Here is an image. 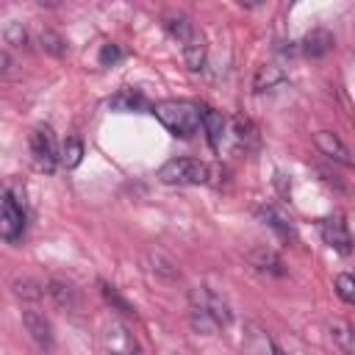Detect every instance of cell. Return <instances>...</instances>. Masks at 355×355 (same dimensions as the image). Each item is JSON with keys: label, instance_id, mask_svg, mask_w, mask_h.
I'll list each match as a JSON object with an SVG mask.
<instances>
[{"label": "cell", "instance_id": "6da1fadb", "mask_svg": "<svg viewBox=\"0 0 355 355\" xmlns=\"http://www.w3.org/2000/svg\"><path fill=\"white\" fill-rule=\"evenodd\" d=\"M189 308H191V327L205 336H211L214 330L227 327L233 322V311H230L227 300L208 286H194L189 291Z\"/></svg>", "mask_w": 355, "mask_h": 355}, {"label": "cell", "instance_id": "7a4b0ae2", "mask_svg": "<svg viewBox=\"0 0 355 355\" xmlns=\"http://www.w3.org/2000/svg\"><path fill=\"white\" fill-rule=\"evenodd\" d=\"M164 28L166 33L180 44V53H183V61L191 72H200L205 67V55H208V44H205V36L202 31L191 22V17H186L183 11H169L164 14Z\"/></svg>", "mask_w": 355, "mask_h": 355}, {"label": "cell", "instance_id": "3957f363", "mask_svg": "<svg viewBox=\"0 0 355 355\" xmlns=\"http://www.w3.org/2000/svg\"><path fill=\"white\" fill-rule=\"evenodd\" d=\"M150 111L178 139H191L200 130V103L194 100H158Z\"/></svg>", "mask_w": 355, "mask_h": 355}, {"label": "cell", "instance_id": "277c9868", "mask_svg": "<svg viewBox=\"0 0 355 355\" xmlns=\"http://www.w3.org/2000/svg\"><path fill=\"white\" fill-rule=\"evenodd\" d=\"M155 178L166 186H202L211 183L214 169L200 158H169L158 166Z\"/></svg>", "mask_w": 355, "mask_h": 355}, {"label": "cell", "instance_id": "5b68a950", "mask_svg": "<svg viewBox=\"0 0 355 355\" xmlns=\"http://www.w3.org/2000/svg\"><path fill=\"white\" fill-rule=\"evenodd\" d=\"M31 158H33V166L39 172H55L58 166V150H55V139H53V130L50 125H36L31 130Z\"/></svg>", "mask_w": 355, "mask_h": 355}, {"label": "cell", "instance_id": "8992f818", "mask_svg": "<svg viewBox=\"0 0 355 355\" xmlns=\"http://www.w3.org/2000/svg\"><path fill=\"white\" fill-rule=\"evenodd\" d=\"M103 347L108 355H139V341L122 319H111L103 327Z\"/></svg>", "mask_w": 355, "mask_h": 355}, {"label": "cell", "instance_id": "52a82bcc", "mask_svg": "<svg viewBox=\"0 0 355 355\" xmlns=\"http://www.w3.org/2000/svg\"><path fill=\"white\" fill-rule=\"evenodd\" d=\"M25 230V208L11 197V194H0V239L14 244L22 239Z\"/></svg>", "mask_w": 355, "mask_h": 355}, {"label": "cell", "instance_id": "ba28073f", "mask_svg": "<svg viewBox=\"0 0 355 355\" xmlns=\"http://www.w3.org/2000/svg\"><path fill=\"white\" fill-rule=\"evenodd\" d=\"M241 352L244 355H283L272 333L258 324V322H244V336H241Z\"/></svg>", "mask_w": 355, "mask_h": 355}, {"label": "cell", "instance_id": "9c48e42d", "mask_svg": "<svg viewBox=\"0 0 355 355\" xmlns=\"http://www.w3.org/2000/svg\"><path fill=\"white\" fill-rule=\"evenodd\" d=\"M319 233H322V241L327 247H333L336 252H341V255H349L352 252V236H349V227H347V222H344L341 214H333V216L319 219Z\"/></svg>", "mask_w": 355, "mask_h": 355}, {"label": "cell", "instance_id": "30bf717a", "mask_svg": "<svg viewBox=\"0 0 355 355\" xmlns=\"http://www.w3.org/2000/svg\"><path fill=\"white\" fill-rule=\"evenodd\" d=\"M313 144H316V150L324 155V158H330V161H336V164H341V166H352V155H349V150H347V144L333 133V130H316L313 133Z\"/></svg>", "mask_w": 355, "mask_h": 355}, {"label": "cell", "instance_id": "8fae6325", "mask_svg": "<svg viewBox=\"0 0 355 355\" xmlns=\"http://www.w3.org/2000/svg\"><path fill=\"white\" fill-rule=\"evenodd\" d=\"M22 324H25V330L31 333V338H33L42 349H50V347H53V324H50V319H47L42 311L25 308V311H22Z\"/></svg>", "mask_w": 355, "mask_h": 355}, {"label": "cell", "instance_id": "7c38bea8", "mask_svg": "<svg viewBox=\"0 0 355 355\" xmlns=\"http://www.w3.org/2000/svg\"><path fill=\"white\" fill-rule=\"evenodd\" d=\"M200 128L205 130V139H208L211 150H219V144H222V139H225V128H227L225 114L216 111L214 105L200 103Z\"/></svg>", "mask_w": 355, "mask_h": 355}, {"label": "cell", "instance_id": "4fadbf2b", "mask_svg": "<svg viewBox=\"0 0 355 355\" xmlns=\"http://www.w3.org/2000/svg\"><path fill=\"white\" fill-rule=\"evenodd\" d=\"M333 47H336V36H333L327 28H313V31H308V33L302 36V42H300V50H302L305 58H322V55H327Z\"/></svg>", "mask_w": 355, "mask_h": 355}, {"label": "cell", "instance_id": "5bb4252c", "mask_svg": "<svg viewBox=\"0 0 355 355\" xmlns=\"http://www.w3.org/2000/svg\"><path fill=\"white\" fill-rule=\"evenodd\" d=\"M105 105L111 111H125V114H133V111H150L153 103L139 92V89H119L116 94H111L105 100Z\"/></svg>", "mask_w": 355, "mask_h": 355}, {"label": "cell", "instance_id": "9a60e30c", "mask_svg": "<svg viewBox=\"0 0 355 355\" xmlns=\"http://www.w3.org/2000/svg\"><path fill=\"white\" fill-rule=\"evenodd\" d=\"M44 291L50 294V300H53L58 308L75 311V308L80 305V291L75 288V283H69V280H64V277H50Z\"/></svg>", "mask_w": 355, "mask_h": 355}, {"label": "cell", "instance_id": "2e32d148", "mask_svg": "<svg viewBox=\"0 0 355 355\" xmlns=\"http://www.w3.org/2000/svg\"><path fill=\"white\" fill-rule=\"evenodd\" d=\"M280 83H286V72H283V67H277V64H263V67H258V72H255V78H252L255 94L272 92V89H277Z\"/></svg>", "mask_w": 355, "mask_h": 355}, {"label": "cell", "instance_id": "e0dca14e", "mask_svg": "<svg viewBox=\"0 0 355 355\" xmlns=\"http://www.w3.org/2000/svg\"><path fill=\"white\" fill-rule=\"evenodd\" d=\"M258 216H261L263 225H269L280 239H294V225H291V219H288L283 211H277L275 205H261V208H258Z\"/></svg>", "mask_w": 355, "mask_h": 355}, {"label": "cell", "instance_id": "ac0fdd59", "mask_svg": "<svg viewBox=\"0 0 355 355\" xmlns=\"http://www.w3.org/2000/svg\"><path fill=\"white\" fill-rule=\"evenodd\" d=\"M250 263H252L258 272H266V275H275V277H283V275H286V266H283L280 255L272 252V250H266V247L252 250V252H250Z\"/></svg>", "mask_w": 355, "mask_h": 355}, {"label": "cell", "instance_id": "d6986e66", "mask_svg": "<svg viewBox=\"0 0 355 355\" xmlns=\"http://www.w3.org/2000/svg\"><path fill=\"white\" fill-rule=\"evenodd\" d=\"M80 161H83V141L78 136H67L61 150H58V164L64 169H75Z\"/></svg>", "mask_w": 355, "mask_h": 355}, {"label": "cell", "instance_id": "ffe728a7", "mask_svg": "<svg viewBox=\"0 0 355 355\" xmlns=\"http://www.w3.org/2000/svg\"><path fill=\"white\" fill-rule=\"evenodd\" d=\"M100 291H103L105 302H108L114 311H119L122 316H133V319H136V308H133V302H128V300L119 294V288H116V286H111V283L100 280Z\"/></svg>", "mask_w": 355, "mask_h": 355}, {"label": "cell", "instance_id": "44dd1931", "mask_svg": "<svg viewBox=\"0 0 355 355\" xmlns=\"http://www.w3.org/2000/svg\"><path fill=\"white\" fill-rule=\"evenodd\" d=\"M330 336L336 341V347L344 352V355H355V333L347 322H333L330 324Z\"/></svg>", "mask_w": 355, "mask_h": 355}, {"label": "cell", "instance_id": "7402d4cb", "mask_svg": "<svg viewBox=\"0 0 355 355\" xmlns=\"http://www.w3.org/2000/svg\"><path fill=\"white\" fill-rule=\"evenodd\" d=\"M39 44H42V50H44V53H50V55H55V58H61V55H67V50H69V44H67V39H64L61 33H55V31H50V28H44V31H39Z\"/></svg>", "mask_w": 355, "mask_h": 355}, {"label": "cell", "instance_id": "603a6c76", "mask_svg": "<svg viewBox=\"0 0 355 355\" xmlns=\"http://www.w3.org/2000/svg\"><path fill=\"white\" fill-rule=\"evenodd\" d=\"M3 36H6V42L11 44V47H25L28 44V31H25V25L22 22H6V28H3Z\"/></svg>", "mask_w": 355, "mask_h": 355}, {"label": "cell", "instance_id": "cb8c5ba5", "mask_svg": "<svg viewBox=\"0 0 355 355\" xmlns=\"http://www.w3.org/2000/svg\"><path fill=\"white\" fill-rule=\"evenodd\" d=\"M336 294H338L347 305L355 302V280H352V275H347V272L336 275Z\"/></svg>", "mask_w": 355, "mask_h": 355}, {"label": "cell", "instance_id": "d4e9b609", "mask_svg": "<svg viewBox=\"0 0 355 355\" xmlns=\"http://www.w3.org/2000/svg\"><path fill=\"white\" fill-rule=\"evenodd\" d=\"M14 291L19 294V297H25V300H39L42 294H44V286H39L36 280H14Z\"/></svg>", "mask_w": 355, "mask_h": 355}, {"label": "cell", "instance_id": "484cf974", "mask_svg": "<svg viewBox=\"0 0 355 355\" xmlns=\"http://www.w3.org/2000/svg\"><path fill=\"white\" fill-rule=\"evenodd\" d=\"M122 55H125V53H122V47H119V44H114V42H108V44H103V47H100V67H114Z\"/></svg>", "mask_w": 355, "mask_h": 355}, {"label": "cell", "instance_id": "4316f807", "mask_svg": "<svg viewBox=\"0 0 355 355\" xmlns=\"http://www.w3.org/2000/svg\"><path fill=\"white\" fill-rule=\"evenodd\" d=\"M11 67H14V61H11V55L0 47V72H11Z\"/></svg>", "mask_w": 355, "mask_h": 355}]
</instances>
